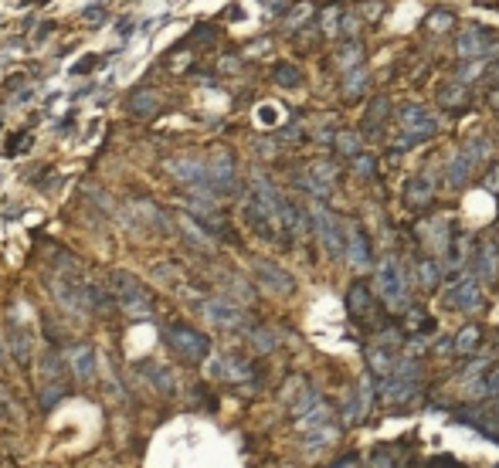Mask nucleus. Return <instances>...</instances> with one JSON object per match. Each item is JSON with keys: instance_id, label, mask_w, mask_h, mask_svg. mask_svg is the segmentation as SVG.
Here are the masks:
<instances>
[{"instance_id": "obj_27", "label": "nucleus", "mask_w": 499, "mask_h": 468, "mask_svg": "<svg viewBox=\"0 0 499 468\" xmlns=\"http://www.w3.org/2000/svg\"><path fill=\"white\" fill-rule=\"evenodd\" d=\"M61 397H65V387H61V384H44L41 387V411H51Z\"/></svg>"}, {"instance_id": "obj_9", "label": "nucleus", "mask_w": 499, "mask_h": 468, "mask_svg": "<svg viewBox=\"0 0 499 468\" xmlns=\"http://www.w3.org/2000/svg\"><path fill=\"white\" fill-rule=\"evenodd\" d=\"M208 191H214V194H231L235 191V159L228 153H221L208 166Z\"/></svg>"}, {"instance_id": "obj_37", "label": "nucleus", "mask_w": 499, "mask_h": 468, "mask_svg": "<svg viewBox=\"0 0 499 468\" xmlns=\"http://www.w3.org/2000/svg\"><path fill=\"white\" fill-rule=\"evenodd\" d=\"M482 387L489 390V393H499V370H493V373H486V384Z\"/></svg>"}, {"instance_id": "obj_32", "label": "nucleus", "mask_w": 499, "mask_h": 468, "mask_svg": "<svg viewBox=\"0 0 499 468\" xmlns=\"http://www.w3.org/2000/svg\"><path fill=\"white\" fill-rule=\"evenodd\" d=\"M364 81H367V75H364V68L350 72V78H346V95H357V88H364Z\"/></svg>"}, {"instance_id": "obj_19", "label": "nucleus", "mask_w": 499, "mask_h": 468, "mask_svg": "<svg viewBox=\"0 0 499 468\" xmlns=\"http://www.w3.org/2000/svg\"><path fill=\"white\" fill-rule=\"evenodd\" d=\"M469 170H472V156H469V150H462V153H456L452 163H449V184H452V187H465Z\"/></svg>"}, {"instance_id": "obj_12", "label": "nucleus", "mask_w": 499, "mask_h": 468, "mask_svg": "<svg viewBox=\"0 0 499 468\" xmlns=\"http://www.w3.org/2000/svg\"><path fill=\"white\" fill-rule=\"evenodd\" d=\"M204 315H208L214 326H228V329H235V326H242V309L235 306V302H228V299H204Z\"/></svg>"}, {"instance_id": "obj_10", "label": "nucleus", "mask_w": 499, "mask_h": 468, "mask_svg": "<svg viewBox=\"0 0 499 468\" xmlns=\"http://www.w3.org/2000/svg\"><path fill=\"white\" fill-rule=\"evenodd\" d=\"M445 302L452 309H479L482 306V289H479L476 278H465V282H458L456 289L445 292Z\"/></svg>"}, {"instance_id": "obj_40", "label": "nucleus", "mask_w": 499, "mask_h": 468, "mask_svg": "<svg viewBox=\"0 0 499 468\" xmlns=\"http://www.w3.org/2000/svg\"><path fill=\"white\" fill-rule=\"evenodd\" d=\"M3 360H7V356H3V343H0V367H3Z\"/></svg>"}, {"instance_id": "obj_4", "label": "nucleus", "mask_w": 499, "mask_h": 468, "mask_svg": "<svg viewBox=\"0 0 499 468\" xmlns=\"http://www.w3.org/2000/svg\"><path fill=\"white\" fill-rule=\"evenodd\" d=\"M55 299L68 312H79V315L92 312L88 309V282L75 278V275H58L55 278Z\"/></svg>"}, {"instance_id": "obj_13", "label": "nucleus", "mask_w": 499, "mask_h": 468, "mask_svg": "<svg viewBox=\"0 0 499 468\" xmlns=\"http://www.w3.org/2000/svg\"><path fill=\"white\" fill-rule=\"evenodd\" d=\"M170 170H173L177 180H184V184H190V187H208V166H204L201 159H194V156H187V159H173Z\"/></svg>"}, {"instance_id": "obj_33", "label": "nucleus", "mask_w": 499, "mask_h": 468, "mask_svg": "<svg viewBox=\"0 0 499 468\" xmlns=\"http://www.w3.org/2000/svg\"><path fill=\"white\" fill-rule=\"evenodd\" d=\"M95 61H99L95 55H85L79 65H72V75H85V72H92V68H95Z\"/></svg>"}, {"instance_id": "obj_1", "label": "nucleus", "mask_w": 499, "mask_h": 468, "mask_svg": "<svg viewBox=\"0 0 499 468\" xmlns=\"http://www.w3.org/2000/svg\"><path fill=\"white\" fill-rule=\"evenodd\" d=\"M164 340H166V347L177 353L180 360H187V363H201V360L211 353L208 336L197 333L194 326H184V322H170L164 329Z\"/></svg>"}, {"instance_id": "obj_35", "label": "nucleus", "mask_w": 499, "mask_h": 468, "mask_svg": "<svg viewBox=\"0 0 499 468\" xmlns=\"http://www.w3.org/2000/svg\"><path fill=\"white\" fill-rule=\"evenodd\" d=\"M489 106L499 109V65L493 68V88H489Z\"/></svg>"}, {"instance_id": "obj_36", "label": "nucleus", "mask_w": 499, "mask_h": 468, "mask_svg": "<svg viewBox=\"0 0 499 468\" xmlns=\"http://www.w3.org/2000/svg\"><path fill=\"white\" fill-rule=\"evenodd\" d=\"M357 170H364V177H371L374 173V159L371 156H357Z\"/></svg>"}, {"instance_id": "obj_7", "label": "nucleus", "mask_w": 499, "mask_h": 468, "mask_svg": "<svg viewBox=\"0 0 499 468\" xmlns=\"http://www.w3.org/2000/svg\"><path fill=\"white\" fill-rule=\"evenodd\" d=\"M493 31H486V28H465L462 35H458L456 48L462 58H469V61H479V58H486L489 51H493Z\"/></svg>"}, {"instance_id": "obj_2", "label": "nucleus", "mask_w": 499, "mask_h": 468, "mask_svg": "<svg viewBox=\"0 0 499 468\" xmlns=\"http://www.w3.org/2000/svg\"><path fill=\"white\" fill-rule=\"evenodd\" d=\"M112 295H116V306L126 309L129 315H153V295L146 292V285L129 272H116L112 275Z\"/></svg>"}, {"instance_id": "obj_17", "label": "nucleus", "mask_w": 499, "mask_h": 468, "mask_svg": "<svg viewBox=\"0 0 499 468\" xmlns=\"http://www.w3.org/2000/svg\"><path fill=\"white\" fill-rule=\"evenodd\" d=\"M157 106H160V95L153 88H139V92L129 95V113L133 116H153Z\"/></svg>"}, {"instance_id": "obj_39", "label": "nucleus", "mask_w": 499, "mask_h": 468, "mask_svg": "<svg viewBox=\"0 0 499 468\" xmlns=\"http://www.w3.org/2000/svg\"><path fill=\"white\" fill-rule=\"evenodd\" d=\"M99 17H106V14H102V7H88V14H85V21H88V24H95Z\"/></svg>"}, {"instance_id": "obj_25", "label": "nucleus", "mask_w": 499, "mask_h": 468, "mask_svg": "<svg viewBox=\"0 0 499 468\" xmlns=\"http://www.w3.org/2000/svg\"><path fill=\"white\" fill-rule=\"evenodd\" d=\"M387 109H391V102H387L384 95H377L374 102H371V109H367V129H377V126L384 122V119H380V116H384Z\"/></svg>"}, {"instance_id": "obj_31", "label": "nucleus", "mask_w": 499, "mask_h": 468, "mask_svg": "<svg viewBox=\"0 0 499 468\" xmlns=\"http://www.w3.org/2000/svg\"><path fill=\"white\" fill-rule=\"evenodd\" d=\"M31 146V136L24 133V136H10V143H7V156H17V153H24Z\"/></svg>"}, {"instance_id": "obj_8", "label": "nucleus", "mask_w": 499, "mask_h": 468, "mask_svg": "<svg viewBox=\"0 0 499 468\" xmlns=\"http://www.w3.org/2000/svg\"><path fill=\"white\" fill-rule=\"evenodd\" d=\"M65 363H68V373L75 380H88L95 373V350L88 343H68L65 347Z\"/></svg>"}, {"instance_id": "obj_14", "label": "nucleus", "mask_w": 499, "mask_h": 468, "mask_svg": "<svg viewBox=\"0 0 499 468\" xmlns=\"http://www.w3.org/2000/svg\"><path fill=\"white\" fill-rule=\"evenodd\" d=\"M346 255H350V262L357 269L371 265V241H367V234L360 231L357 224H350V231H346Z\"/></svg>"}, {"instance_id": "obj_24", "label": "nucleus", "mask_w": 499, "mask_h": 468, "mask_svg": "<svg viewBox=\"0 0 499 468\" xmlns=\"http://www.w3.org/2000/svg\"><path fill=\"white\" fill-rule=\"evenodd\" d=\"M465 102H469L465 85H449V88L442 92V106H449V109H458V106H465Z\"/></svg>"}, {"instance_id": "obj_18", "label": "nucleus", "mask_w": 499, "mask_h": 468, "mask_svg": "<svg viewBox=\"0 0 499 468\" xmlns=\"http://www.w3.org/2000/svg\"><path fill=\"white\" fill-rule=\"evenodd\" d=\"M431 197H435V180L424 177V173H418L415 180L408 184V204H411V207H424Z\"/></svg>"}, {"instance_id": "obj_5", "label": "nucleus", "mask_w": 499, "mask_h": 468, "mask_svg": "<svg viewBox=\"0 0 499 468\" xmlns=\"http://www.w3.org/2000/svg\"><path fill=\"white\" fill-rule=\"evenodd\" d=\"M313 221H316V231L323 237V248L330 251L333 258L336 255H346V231H343V224H340V217L330 214L323 204L313 211Z\"/></svg>"}, {"instance_id": "obj_21", "label": "nucleus", "mask_w": 499, "mask_h": 468, "mask_svg": "<svg viewBox=\"0 0 499 468\" xmlns=\"http://www.w3.org/2000/svg\"><path fill=\"white\" fill-rule=\"evenodd\" d=\"M143 373L153 380V387H160L164 393H173V390H177V384H173V373H170L166 367H150V363H146V367H143Z\"/></svg>"}, {"instance_id": "obj_15", "label": "nucleus", "mask_w": 499, "mask_h": 468, "mask_svg": "<svg viewBox=\"0 0 499 468\" xmlns=\"http://www.w3.org/2000/svg\"><path fill=\"white\" fill-rule=\"evenodd\" d=\"M211 373H214V377H221V380L238 384V380H248V377H251V367L245 363V360L224 356V360H217V367H211Z\"/></svg>"}, {"instance_id": "obj_34", "label": "nucleus", "mask_w": 499, "mask_h": 468, "mask_svg": "<svg viewBox=\"0 0 499 468\" xmlns=\"http://www.w3.org/2000/svg\"><path fill=\"white\" fill-rule=\"evenodd\" d=\"M275 347V340H272V333H255V350H272Z\"/></svg>"}, {"instance_id": "obj_29", "label": "nucleus", "mask_w": 499, "mask_h": 468, "mask_svg": "<svg viewBox=\"0 0 499 468\" xmlns=\"http://www.w3.org/2000/svg\"><path fill=\"white\" fill-rule=\"evenodd\" d=\"M428 28H431V31H449V28H452V14H449V10L428 14Z\"/></svg>"}, {"instance_id": "obj_6", "label": "nucleus", "mask_w": 499, "mask_h": 468, "mask_svg": "<svg viewBox=\"0 0 499 468\" xmlns=\"http://www.w3.org/2000/svg\"><path fill=\"white\" fill-rule=\"evenodd\" d=\"M377 289H380V295H384V302H387V306H401V302H404L408 285H404L401 265H398L394 258L380 262V269H377Z\"/></svg>"}, {"instance_id": "obj_16", "label": "nucleus", "mask_w": 499, "mask_h": 468, "mask_svg": "<svg viewBox=\"0 0 499 468\" xmlns=\"http://www.w3.org/2000/svg\"><path fill=\"white\" fill-rule=\"evenodd\" d=\"M336 65H340V72H357V68H364V44L360 41H350V44H343L340 51H336Z\"/></svg>"}, {"instance_id": "obj_20", "label": "nucleus", "mask_w": 499, "mask_h": 468, "mask_svg": "<svg viewBox=\"0 0 499 468\" xmlns=\"http://www.w3.org/2000/svg\"><path fill=\"white\" fill-rule=\"evenodd\" d=\"M496 265H499V251L493 244H482V251H479V258H476L479 278H493V275H496Z\"/></svg>"}, {"instance_id": "obj_23", "label": "nucleus", "mask_w": 499, "mask_h": 468, "mask_svg": "<svg viewBox=\"0 0 499 468\" xmlns=\"http://www.w3.org/2000/svg\"><path fill=\"white\" fill-rule=\"evenodd\" d=\"M438 278H442V269H438L431 258H424V262L418 265V282H421L424 289H435V285H438Z\"/></svg>"}, {"instance_id": "obj_30", "label": "nucleus", "mask_w": 499, "mask_h": 468, "mask_svg": "<svg viewBox=\"0 0 499 468\" xmlns=\"http://www.w3.org/2000/svg\"><path fill=\"white\" fill-rule=\"evenodd\" d=\"M482 75V61H465L462 68H458V81H472V78Z\"/></svg>"}, {"instance_id": "obj_11", "label": "nucleus", "mask_w": 499, "mask_h": 468, "mask_svg": "<svg viewBox=\"0 0 499 468\" xmlns=\"http://www.w3.org/2000/svg\"><path fill=\"white\" fill-rule=\"evenodd\" d=\"M255 272L262 278V285H268V289L279 292V295H289L292 289H295V278H292L286 269H279L275 262H255Z\"/></svg>"}, {"instance_id": "obj_3", "label": "nucleus", "mask_w": 499, "mask_h": 468, "mask_svg": "<svg viewBox=\"0 0 499 468\" xmlns=\"http://www.w3.org/2000/svg\"><path fill=\"white\" fill-rule=\"evenodd\" d=\"M398 119H401V129H404V143H421V139L435 136V129H438V119L431 116L424 106H415V102L401 106Z\"/></svg>"}, {"instance_id": "obj_28", "label": "nucleus", "mask_w": 499, "mask_h": 468, "mask_svg": "<svg viewBox=\"0 0 499 468\" xmlns=\"http://www.w3.org/2000/svg\"><path fill=\"white\" fill-rule=\"evenodd\" d=\"M336 146H340L343 153L360 156V146H364V143H360V136H353V133H340V136H336Z\"/></svg>"}, {"instance_id": "obj_26", "label": "nucleus", "mask_w": 499, "mask_h": 468, "mask_svg": "<svg viewBox=\"0 0 499 468\" xmlns=\"http://www.w3.org/2000/svg\"><path fill=\"white\" fill-rule=\"evenodd\" d=\"M476 347H479V329H476V326H465V329L458 333L456 350L458 353H469V350H476Z\"/></svg>"}, {"instance_id": "obj_22", "label": "nucleus", "mask_w": 499, "mask_h": 468, "mask_svg": "<svg viewBox=\"0 0 499 468\" xmlns=\"http://www.w3.org/2000/svg\"><path fill=\"white\" fill-rule=\"evenodd\" d=\"M275 81L286 85V88H299L302 85V72L295 65H289V61H282V65H275Z\"/></svg>"}, {"instance_id": "obj_38", "label": "nucleus", "mask_w": 499, "mask_h": 468, "mask_svg": "<svg viewBox=\"0 0 499 468\" xmlns=\"http://www.w3.org/2000/svg\"><path fill=\"white\" fill-rule=\"evenodd\" d=\"M343 35H346V38L357 35V17H353V14H346V21H343Z\"/></svg>"}]
</instances>
